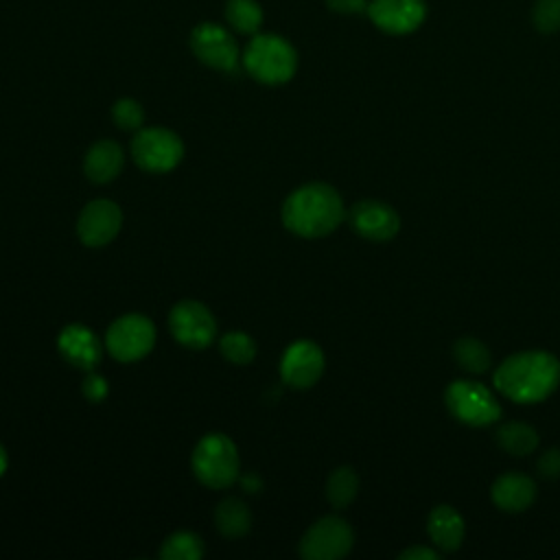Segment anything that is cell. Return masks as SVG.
I'll use <instances>...</instances> for the list:
<instances>
[{
	"instance_id": "cell-1",
	"label": "cell",
	"mask_w": 560,
	"mask_h": 560,
	"mask_svg": "<svg viewBox=\"0 0 560 560\" xmlns=\"http://www.w3.org/2000/svg\"><path fill=\"white\" fill-rule=\"evenodd\" d=\"M492 383L514 402H540L560 385V361L545 350L516 352L494 370Z\"/></svg>"
},
{
	"instance_id": "cell-2",
	"label": "cell",
	"mask_w": 560,
	"mask_h": 560,
	"mask_svg": "<svg viewBox=\"0 0 560 560\" xmlns=\"http://www.w3.org/2000/svg\"><path fill=\"white\" fill-rule=\"evenodd\" d=\"M346 210L339 192L322 182L295 188L282 203V223L289 232L317 238L326 236L341 223Z\"/></svg>"
},
{
	"instance_id": "cell-3",
	"label": "cell",
	"mask_w": 560,
	"mask_h": 560,
	"mask_svg": "<svg viewBox=\"0 0 560 560\" xmlns=\"http://www.w3.org/2000/svg\"><path fill=\"white\" fill-rule=\"evenodd\" d=\"M190 464L195 477L214 490L228 488L238 479V448L223 433L203 435L192 451Z\"/></svg>"
},
{
	"instance_id": "cell-4",
	"label": "cell",
	"mask_w": 560,
	"mask_h": 560,
	"mask_svg": "<svg viewBox=\"0 0 560 560\" xmlns=\"http://www.w3.org/2000/svg\"><path fill=\"white\" fill-rule=\"evenodd\" d=\"M245 70L260 83L278 85L289 81L298 68L293 46L278 35H256L243 52Z\"/></svg>"
},
{
	"instance_id": "cell-5",
	"label": "cell",
	"mask_w": 560,
	"mask_h": 560,
	"mask_svg": "<svg viewBox=\"0 0 560 560\" xmlns=\"http://www.w3.org/2000/svg\"><path fill=\"white\" fill-rule=\"evenodd\" d=\"M451 416L468 427H488L501 418V405L490 389L475 381H453L444 392Z\"/></svg>"
},
{
	"instance_id": "cell-6",
	"label": "cell",
	"mask_w": 560,
	"mask_h": 560,
	"mask_svg": "<svg viewBox=\"0 0 560 560\" xmlns=\"http://www.w3.org/2000/svg\"><path fill=\"white\" fill-rule=\"evenodd\" d=\"M133 162L149 173L173 171L184 158L182 138L164 127L140 129L131 140Z\"/></svg>"
},
{
	"instance_id": "cell-7",
	"label": "cell",
	"mask_w": 560,
	"mask_h": 560,
	"mask_svg": "<svg viewBox=\"0 0 560 560\" xmlns=\"http://www.w3.org/2000/svg\"><path fill=\"white\" fill-rule=\"evenodd\" d=\"M155 326L140 313H127L109 324L105 332L107 352L118 361H138L153 350Z\"/></svg>"
},
{
	"instance_id": "cell-8",
	"label": "cell",
	"mask_w": 560,
	"mask_h": 560,
	"mask_svg": "<svg viewBox=\"0 0 560 560\" xmlns=\"http://www.w3.org/2000/svg\"><path fill=\"white\" fill-rule=\"evenodd\" d=\"M354 542L352 527L339 516H324L315 521L300 540V556L306 560H337L343 558Z\"/></svg>"
},
{
	"instance_id": "cell-9",
	"label": "cell",
	"mask_w": 560,
	"mask_h": 560,
	"mask_svg": "<svg viewBox=\"0 0 560 560\" xmlns=\"http://www.w3.org/2000/svg\"><path fill=\"white\" fill-rule=\"evenodd\" d=\"M168 326L173 337L190 348V350H203L208 348L217 337V322L210 308L197 300H182L171 308Z\"/></svg>"
},
{
	"instance_id": "cell-10",
	"label": "cell",
	"mask_w": 560,
	"mask_h": 560,
	"mask_svg": "<svg viewBox=\"0 0 560 560\" xmlns=\"http://www.w3.org/2000/svg\"><path fill=\"white\" fill-rule=\"evenodd\" d=\"M190 48L199 61L210 68L234 72L238 66V46L234 37L219 24L203 22L190 35Z\"/></svg>"
},
{
	"instance_id": "cell-11",
	"label": "cell",
	"mask_w": 560,
	"mask_h": 560,
	"mask_svg": "<svg viewBox=\"0 0 560 560\" xmlns=\"http://www.w3.org/2000/svg\"><path fill=\"white\" fill-rule=\"evenodd\" d=\"M324 363L322 348L308 339H300L291 343L280 359L282 383L295 389H308L324 374Z\"/></svg>"
},
{
	"instance_id": "cell-12",
	"label": "cell",
	"mask_w": 560,
	"mask_h": 560,
	"mask_svg": "<svg viewBox=\"0 0 560 560\" xmlns=\"http://www.w3.org/2000/svg\"><path fill=\"white\" fill-rule=\"evenodd\" d=\"M122 225V212L118 203L109 199L90 201L77 221V234L88 247H103L116 238Z\"/></svg>"
},
{
	"instance_id": "cell-13",
	"label": "cell",
	"mask_w": 560,
	"mask_h": 560,
	"mask_svg": "<svg viewBox=\"0 0 560 560\" xmlns=\"http://www.w3.org/2000/svg\"><path fill=\"white\" fill-rule=\"evenodd\" d=\"M348 221L357 234H361L368 241H389L400 230V217L398 212L374 199L359 201L350 208Z\"/></svg>"
},
{
	"instance_id": "cell-14",
	"label": "cell",
	"mask_w": 560,
	"mask_h": 560,
	"mask_svg": "<svg viewBox=\"0 0 560 560\" xmlns=\"http://www.w3.org/2000/svg\"><path fill=\"white\" fill-rule=\"evenodd\" d=\"M368 15L381 31L405 35L424 22L427 7L424 0H372Z\"/></svg>"
},
{
	"instance_id": "cell-15",
	"label": "cell",
	"mask_w": 560,
	"mask_h": 560,
	"mask_svg": "<svg viewBox=\"0 0 560 560\" xmlns=\"http://www.w3.org/2000/svg\"><path fill=\"white\" fill-rule=\"evenodd\" d=\"M59 354L74 368L92 372L101 361V341L98 337L83 324L66 326L57 337Z\"/></svg>"
},
{
	"instance_id": "cell-16",
	"label": "cell",
	"mask_w": 560,
	"mask_h": 560,
	"mask_svg": "<svg viewBox=\"0 0 560 560\" xmlns=\"http://www.w3.org/2000/svg\"><path fill=\"white\" fill-rule=\"evenodd\" d=\"M492 501L503 512H523L536 499V483L521 472H505L492 483Z\"/></svg>"
},
{
	"instance_id": "cell-17",
	"label": "cell",
	"mask_w": 560,
	"mask_h": 560,
	"mask_svg": "<svg viewBox=\"0 0 560 560\" xmlns=\"http://www.w3.org/2000/svg\"><path fill=\"white\" fill-rule=\"evenodd\" d=\"M122 164H125V155L120 144H116L114 140H98L88 149L83 160V171L90 182L107 184L118 177V173L122 171Z\"/></svg>"
},
{
	"instance_id": "cell-18",
	"label": "cell",
	"mask_w": 560,
	"mask_h": 560,
	"mask_svg": "<svg viewBox=\"0 0 560 560\" xmlns=\"http://www.w3.org/2000/svg\"><path fill=\"white\" fill-rule=\"evenodd\" d=\"M427 532L442 551H455L464 540V521L451 505H435L429 514Z\"/></svg>"
},
{
	"instance_id": "cell-19",
	"label": "cell",
	"mask_w": 560,
	"mask_h": 560,
	"mask_svg": "<svg viewBox=\"0 0 560 560\" xmlns=\"http://www.w3.org/2000/svg\"><path fill=\"white\" fill-rule=\"evenodd\" d=\"M214 525L228 538H238L252 527V512L245 501L236 497L223 499L214 510Z\"/></svg>"
},
{
	"instance_id": "cell-20",
	"label": "cell",
	"mask_w": 560,
	"mask_h": 560,
	"mask_svg": "<svg viewBox=\"0 0 560 560\" xmlns=\"http://www.w3.org/2000/svg\"><path fill=\"white\" fill-rule=\"evenodd\" d=\"M497 442L505 453L514 457H525L536 451L538 433L525 422H505L497 431Z\"/></svg>"
},
{
	"instance_id": "cell-21",
	"label": "cell",
	"mask_w": 560,
	"mask_h": 560,
	"mask_svg": "<svg viewBox=\"0 0 560 560\" xmlns=\"http://www.w3.org/2000/svg\"><path fill=\"white\" fill-rule=\"evenodd\" d=\"M359 492V477L350 466H341L330 472L326 481V499L335 510L348 508Z\"/></svg>"
},
{
	"instance_id": "cell-22",
	"label": "cell",
	"mask_w": 560,
	"mask_h": 560,
	"mask_svg": "<svg viewBox=\"0 0 560 560\" xmlns=\"http://www.w3.org/2000/svg\"><path fill=\"white\" fill-rule=\"evenodd\" d=\"M453 357L462 365V370H466L470 374H483V372H488V368L492 363V357H490V350L486 348V343H481L479 339H472V337L457 339L453 346Z\"/></svg>"
},
{
	"instance_id": "cell-23",
	"label": "cell",
	"mask_w": 560,
	"mask_h": 560,
	"mask_svg": "<svg viewBox=\"0 0 560 560\" xmlns=\"http://www.w3.org/2000/svg\"><path fill=\"white\" fill-rule=\"evenodd\" d=\"M203 556V540L192 532H175L171 534L162 547L160 558L164 560H197Z\"/></svg>"
},
{
	"instance_id": "cell-24",
	"label": "cell",
	"mask_w": 560,
	"mask_h": 560,
	"mask_svg": "<svg viewBox=\"0 0 560 560\" xmlns=\"http://www.w3.org/2000/svg\"><path fill=\"white\" fill-rule=\"evenodd\" d=\"M225 18L238 33H256L262 24V9L256 0H228Z\"/></svg>"
},
{
	"instance_id": "cell-25",
	"label": "cell",
	"mask_w": 560,
	"mask_h": 560,
	"mask_svg": "<svg viewBox=\"0 0 560 560\" xmlns=\"http://www.w3.org/2000/svg\"><path fill=\"white\" fill-rule=\"evenodd\" d=\"M219 350L228 361L236 365H245L256 357V341L243 330H230L221 337Z\"/></svg>"
},
{
	"instance_id": "cell-26",
	"label": "cell",
	"mask_w": 560,
	"mask_h": 560,
	"mask_svg": "<svg viewBox=\"0 0 560 560\" xmlns=\"http://www.w3.org/2000/svg\"><path fill=\"white\" fill-rule=\"evenodd\" d=\"M112 118L114 122L125 129V131H133V129H140L142 122H144V109L138 101L133 98H120L114 103L112 107Z\"/></svg>"
},
{
	"instance_id": "cell-27",
	"label": "cell",
	"mask_w": 560,
	"mask_h": 560,
	"mask_svg": "<svg viewBox=\"0 0 560 560\" xmlns=\"http://www.w3.org/2000/svg\"><path fill=\"white\" fill-rule=\"evenodd\" d=\"M532 22L540 33L560 31V0H536Z\"/></svg>"
},
{
	"instance_id": "cell-28",
	"label": "cell",
	"mask_w": 560,
	"mask_h": 560,
	"mask_svg": "<svg viewBox=\"0 0 560 560\" xmlns=\"http://www.w3.org/2000/svg\"><path fill=\"white\" fill-rule=\"evenodd\" d=\"M538 472L545 479H558L560 477V448H549L538 457Z\"/></svg>"
},
{
	"instance_id": "cell-29",
	"label": "cell",
	"mask_w": 560,
	"mask_h": 560,
	"mask_svg": "<svg viewBox=\"0 0 560 560\" xmlns=\"http://www.w3.org/2000/svg\"><path fill=\"white\" fill-rule=\"evenodd\" d=\"M83 396L90 400V402H101L105 396H107V383L103 376L90 372L83 381Z\"/></svg>"
},
{
	"instance_id": "cell-30",
	"label": "cell",
	"mask_w": 560,
	"mask_h": 560,
	"mask_svg": "<svg viewBox=\"0 0 560 560\" xmlns=\"http://www.w3.org/2000/svg\"><path fill=\"white\" fill-rule=\"evenodd\" d=\"M326 4L332 11L346 13V15H357V13H365L368 11V0H326Z\"/></svg>"
},
{
	"instance_id": "cell-31",
	"label": "cell",
	"mask_w": 560,
	"mask_h": 560,
	"mask_svg": "<svg viewBox=\"0 0 560 560\" xmlns=\"http://www.w3.org/2000/svg\"><path fill=\"white\" fill-rule=\"evenodd\" d=\"M398 558H400V560H438V551H433V549H429V547L413 545V547L405 549Z\"/></svg>"
},
{
	"instance_id": "cell-32",
	"label": "cell",
	"mask_w": 560,
	"mask_h": 560,
	"mask_svg": "<svg viewBox=\"0 0 560 560\" xmlns=\"http://www.w3.org/2000/svg\"><path fill=\"white\" fill-rule=\"evenodd\" d=\"M241 481H243L245 492H258L260 490V479L256 475H245Z\"/></svg>"
},
{
	"instance_id": "cell-33",
	"label": "cell",
	"mask_w": 560,
	"mask_h": 560,
	"mask_svg": "<svg viewBox=\"0 0 560 560\" xmlns=\"http://www.w3.org/2000/svg\"><path fill=\"white\" fill-rule=\"evenodd\" d=\"M7 464H9V457H7L4 446L0 444V477H2V475H4V470H7Z\"/></svg>"
}]
</instances>
